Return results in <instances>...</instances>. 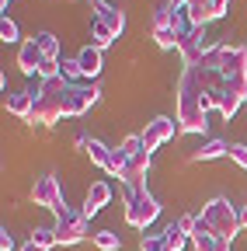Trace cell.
<instances>
[{
    "mask_svg": "<svg viewBox=\"0 0 247 251\" xmlns=\"http://www.w3.org/2000/svg\"><path fill=\"white\" fill-rule=\"evenodd\" d=\"M223 84H226V74L223 70H212V67H184L181 80H178V91L181 94H192V98H199L209 108H220V94H223Z\"/></svg>",
    "mask_w": 247,
    "mask_h": 251,
    "instance_id": "1",
    "label": "cell"
},
{
    "mask_svg": "<svg viewBox=\"0 0 247 251\" xmlns=\"http://www.w3.org/2000/svg\"><path fill=\"white\" fill-rule=\"evenodd\" d=\"M70 87L63 77L56 80H42V87L35 91V108H32V122H42V126H52L67 115V101H70Z\"/></svg>",
    "mask_w": 247,
    "mask_h": 251,
    "instance_id": "2",
    "label": "cell"
},
{
    "mask_svg": "<svg viewBox=\"0 0 247 251\" xmlns=\"http://www.w3.org/2000/svg\"><path fill=\"white\" fill-rule=\"evenodd\" d=\"M199 220L216 234V237H226V241H233L237 237V230L244 227L240 224V209L230 202V199H212L209 206H202V213H199Z\"/></svg>",
    "mask_w": 247,
    "mask_h": 251,
    "instance_id": "3",
    "label": "cell"
},
{
    "mask_svg": "<svg viewBox=\"0 0 247 251\" xmlns=\"http://www.w3.org/2000/svg\"><path fill=\"white\" fill-rule=\"evenodd\" d=\"M157 216H160V202L153 199L146 188H136V192H129V196H126V224H133V227L146 230Z\"/></svg>",
    "mask_w": 247,
    "mask_h": 251,
    "instance_id": "4",
    "label": "cell"
},
{
    "mask_svg": "<svg viewBox=\"0 0 247 251\" xmlns=\"http://www.w3.org/2000/svg\"><path fill=\"white\" fill-rule=\"evenodd\" d=\"M52 230H56L59 244H80L87 237V216L77 213V209H70V206H63L56 213V227Z\"/></svg>",
    "mask_w": 247,
    "mask_h": 251,
    "instance_id": "5",
    "label": "cell"
},
{
    "mask_svg": "<svg viewBox=\"0 0 247 251\" xmlns=\"http://www.w3.org/2000/svg\"><path fill=\"white\" fill-rule=\"evenodd\" d=\"M205 105L199 101V98H192V94H181L178 91V129H184V133H202L205 129Z\"/></svg>",
    "mask_w": 247,
    "mask_h": 251,
    "instance_id": "6",
    "label": "cell"
},
{
    "mask_svg": "<svg viewBox=\"0 0 247 251\" xmlns=\"http://www.w3.org/2000/svg\"><path fill=\"white\" fill-rule=\"evenodd\" d=\"M32 199H35V206H45V209H52V213H59V209L67 206V202H63V185H59L56 175L35 178V185H32Z\"/></svg>",
    "mask_w": 247,
    "mask_h": 251,
    "instance_id": "7",
    "label": "cell"
},
{
    "mask_svg": "<svg viewBox=\"0 0 247 251\" xmlns=\"http://www.w3.org/2000/svg\"><path fill=\"white\" fill-rule=\"evenodd\" d=\"M247 101V74H233V77H226V84H223V94H220V112L230 119V115H237V108Z\"/></svg>",
    "mask_w": 247,
    "mask_h": 251,
    "instance_id": "8",
    "label": "cell"
},
{
    "mask_svg": "<svg viewBox=\"0 0 247 251\" xmlns=\"http://www.w3.org/2000/svg\"><path fill=\"white\" fill-rule=\"evenodd\" d=\"M146 171H150V150H139V153H133L126 161V168H122V181H126L129 192L146 188Z\"/></svg>",
    "mask_w": 247,
    "mask_h": 251,
    "instance_id": "9",
    "label": "cell"
},
{
    "mask_svg": "<svg viewBox=\"0 0 247 251\" xmlns=\"http://www.w3.org/2000/svg\"><path fill=\"white\" fill-rule=\"evenodd\" d=\"M174 129H178V122H174V119H167V115L146 122V129L139 133V136H143V150H150V153H153L160 143H167V140L174 136Z\"/></svg>",
    "mask_w": 247,
    "mask_h": 251,
    "instance_id": "10",
    "label": "cell"
},
{
    "mask_svg": "<svg viewBox=\"0 0 247 251\" xmlns=\"http://www.w3.org/2000/svg\"><path fill=\"white\" fill-rule=\"evenodd\" d=\"M178 52H181V59H184V67H199L202 56L209 52V46H205V28H192L188 35L181 39Z\"/></svg>",
    "mask_w": 247,
    "mask_h": 251,
    "instance_id": "11",
    "label": "cell"
},
{
    "mask_svg": "<svg viewBox=\"0 0 247 251\" xmlns=\"http://www.w3.org/2000/svg\"><path fill=\"white\" fill-rule=\"evenodd\" d=\"M220 70L226 77L247 74V49L244 46H220Z\"/></svg>",
    "mask_w": 247,
    "mask_h": 251,
    "instance_id": "12",
    "label": "cell"
},
{
    "mask_svg": "<svg viewBox=\"0 0 247 251\" xmlns=\"http://www.w3.org/2000/svg\"><path fill=\"white\" fill-rule=\"evenodd\" d=\"M101 98V87H70V101H67V115H84L90 105Z\"/></svg>",
    "mask_w": 247,
    "mask_h": 251,
    "instance_id": "13",
    "label": "cell"
},
{
    "mask_svg": "<svg viewBox=\"0 0 247 251\" xmlns=\"http://www.w3.org/2000/svg\"><path fill=\"white\" fill-rule=\"evenodd\" d=\"M45 63V56H42V49H39V42L35 39H28V42H21V49H18V67H21V74H28V77H39V67Z\"/></svg>",
    "mask_w": 247,
    "mask_h": 251,
    "instance_id": "14",
    "label": "cell"
},
{
    "mask_svg": "<svg viewBox=\"0 0 247 251\" xmlns=\"http://www.w3.org/2000/svg\"><path fill=\"white\" fill-rule=\"evenodd\" d=\"M192 244H195V251H230V241L226 237H216L202 220H199L195 230H192Z\"/></svg>",
    "mask_w": 247,
    "mask_h": 251,
    "instance_id": "15",
    "label": "cell"
},
{
    "mask_svg": "<svg viewBox=\"0 0 247 251\" xmlns=\"http://www.w3.org/2000/svg\"><path fill=\"white\" fill-rule=\"evenodd\" d=\"M94 21H101L105 28H112L115 39L126 31V14H122L118 7H112V4H105V0H98V4H94Z\"/></svg>",
    "mask_w": 247,
    "mask_h": 251,
    "instance_id": "16",
    "label": "cell"
},
{
    "mask_svg": "<svg viewBox=\"0 0 247 251\" xmlns=\"http://www.w3.org/2000/svg\"><path fill=\"white\" fill-rule=\"evenodd\" d=\"M112 202V188H108V181H94V185H90L87 188V199H84V216L90 220V216H94V213H101V206H108Z\"/></svg>",
    "mask_w": 247,
    "mask_h": 251,
    "instance_id": "17",
    "label": "cell"
},
{
    "mask_svg": "<svg viewBox=\"0 0 247 251\" xmlns=\"http://www.w3.org/2000/svg\"><path fill=\"white\" fill-rule=\"evenodd\" d=\"M32 108H35V91H14V94H7V112L11 115L32 122Z\"/></svg>",
    "mask_w": 247,
    "mask_h": 251,
    "instance_id": "18",
    "label": "cell"
},
{
    "mask_svg": "<svg viewBox=\"0 0 247 251\" xmlns=\"http://www.w3.org/2000/svg\"><path fill=\"white\" fill-rule=\"evenodd\" d=\"M188 18H192V25H195V28H205L209 21L220 18V11H216L212 0H192V4H188Z\"/></svg>",
    "mask_w": 247,
    "mask_h": 251,
    "instance_id": "19",
    "label": "cell"
},
{
    "mask_svg": "<svg viewBox=\"0 0 247 251\" xmlns=\"http://www.w3.org/2000/svg\"><path fill=\"white\" fill-rule=\"evenodd\" d=\"M77 63H80V74H84V77H98V74H101V49L84 46L80 56H77Z\"/></svg>",
    "mask_w": 247,
    "mask_h": 251,
    "instance_id": "20",
    "label": "cell"
},
{
    "mask_svg": "<svg viewBox=\"0 0 247 251\" xmlns=\"http://www.w3.org/2000/svg\"><path fill=\"white\" fill-rule=\"evenodd\" d=\"M164 241L171 244V251H181L184 244H188V241H192V230H188V227H184V224H181V220H174V224H171V227L164 230Z\"/></svg>",
    "mask_w": 247,
    "mask_h": 251,
    "instance_id": "21",
    "label": "cell"
},
{
    "mask_svg": "<svg viewBox=\"0 0 247 251\" xmlns=\"http://www.w3.org/2000/svg\"><path fill=\"white\" fill-rule=\"evenodd\" d=\"M223 153H230V143H223V140H209V143H202V147L192 153V161H212V157H223Z\"/></svg>",
    "mask_w": 247,
    "mask_h": 251,
    "instance_id": "22",
    "label": "cell"
},
{
    "mask_svg": "<svg viewBox=\"0 0 247 251\" xmlns=\"http://www.w3.org/2000/svg\"><path fill=\"white\" fill-rule=\"evenodd\" d=\"M87 153H90V161H94L98 168H105L108 171V164H112V150L101 143V140H87V147H84Z\"/></svg>",
    "mask_w": 247,
    "mask_h": 251,
    "instance_id": "23",
    "label": "cell"
},
{
    "mask_svg": "<svg viewBox=\"0 0 247 251\" xmlns=\"http://www.w3.org/2000/svg\"><path fill=\"white\" fill-rule=\"evenodd\" d=\"M112 42H115L112 28H105L101 21H90V46H94V49H108Z\"/></svg>",
    "mask_w": 247,
    "mask_h": 251,
    "instance_id": "24",
    "label": "cell"
},
{
    "mask_svg": "<svg viewBox=\"0 0 247 251\" xmlns=\"http://www.w3.org/2000/svg\"><path fill=\"white\" fill-rule=\"evenodd\" d=\"M35 42H39V49H42V56H45V59H59V42H56L52 31H39Z\"/></svg>",
    "mask_w": 247,
    "mask_h": 251,
    "instance_id": "25",
    "label": "cell"
},
{
    "mask_svg": "<svg viewBox=\"0 0 247 251\" xmlns=\"http://www.w3.org/2000/svg\"><path fill=\"white\" fill-rule=\"evenodd\" d=\"M59 77H63L67 84H77L84 74H80V63L77 59H59Z\"/></svg>",
    "mask_w": 247,
    "mask_h": 251,
    "instance_id": "26",
    "label": "cell"
},
{
    "mask_svg": "<svg viewBox=\"0 0 247 251\" xmlns=\"http://www.w3.org/2000/svg\"><path fill=\"white\" fill-rule=\"evenodd\" d=\"M94 248H98V251H118V248H122V241H118V234L101 230V234H94Z\"/></svg>",
    "mask_w": 247,
    "mask_h": 251,
    "instance_id": "27",
    "label": "cell"
},
{
    "mask_svg": "<svg viewBox=\"0 0 247 251\" xmlns=\"http://www.w3.org/2000/svg\"><path fill=\"white\" fill-rule=\"evenodd\" d=\"M32 241H35V244H39V248H45V251H49V248H56V244H59V237H56V230H52V227H39V230H35V234H32Z\"/></svg>",
    "mask_w": 247,
    "mask_h": 251,
    "instance_id": "28",
    "label": "cell"
},
{
    "mask_svg": "<svg viewBox=\"0 0 247 251\" xmlns=\"http://www.w3.org/2000/svg\"><path fill=\"white\" fill-rule=\"evenodd\" d=\"M139 251H171V244L164 241V234H150L139 241Z\"/></svg>",
    "mask_w": 247,
    "mask_h": 251,
    "instance_id": "29",
    "label": "cell"
},
{
    "mask_svg": "<svg viewBox=\"0 0 247 251\" xmlns=\"http://www.w3.org/2000/svg\"><path fill=\"white\" fill-rule=\"evenodd\" d=\"M0 39H4V42H18L21 39V31H18V25L4 14V18H0Z\"/></svg>",
    "mask_w": 247,
    "mask_h": 251,
    "instance_id": "30",
    "label": "cell"
},
{
    "mask_svg": "<svg viewBox=\"0 0 247 251\" xmlns=\"http://www.w3.org/2000/svg\"><path fill=\"white\" fill-rule=\"evenodd\" d=\"M226 157H230L233 164H240V168L247 171V147H244V143H230V153H226Z\"/></svg>",
    "mask_w": 247,
    "mask_h": 251,
    "instance_id": "31",
    "label": "cell"
},
{
    "mask_svg": "<svg viewBox=\"0 0 247 251\" xmlns=\"http://www.w3.org/2000/svg\"><path fill=\"white\" fill-rule=\"evenodd\" d=\"M118 150L126 153V157L139 153V150H143V136H126V140H122V147H118Z\"/></svg>",
    "mask_w": 247,
    "mask_h": 251,
    "instance_id": "32",
    "label": "cell"
},
{
    "mask_svg": "<svg viewBox=\"0 0 247 251\" xmlns=\"http://www.w3.org/2000/svg\"><path fill=\"white\" fill-rule=\"evenodd\" d=\"M0 251H14V237H11V230H7V227L0 230Z\"/></svg>",
    "mask_w": 247,
    "mask_h": 251,
    "instance_id": "33",
    "label": "cell"
},
{
    "mask_svg": "<svg viewBox=\"0 0 247 251\" xmlns=\"http://www.w3.org/2000/svg\"><path fill=\"white\" fill-rule=\"evenodd\" d=\"M212 4H216V11H220V14H223V11L230 7V0H212Z\"/></svg>",
    "mask_w": 247,
    "mask_h": 251,
    "instance_id": "34",
    "label": "cell"
},
{
    "mask_svg": "<svg viewBox=\"0 0 247 251\" xmlns=\"http://www.w3.org/2000/svg\"><path fill=\"white\" fill-rule=\"evenodd\" d=\"M21 251H45V248H39V244H35V241H28V244H24V248H21Z\"/></svg>",
    "mask_w": 247,
    "mask_h": 251,
    "instance_id": "35",
    "label": "cell"
},
{
    "mask_svg": "<svg viewBox=\"0 0 247 251\" xmlns=\"http://www.w3.org/2000/svg\"><path fill=\"white\" fill-rule=\"evenodd\" d=\"M240 224L247 227V206H240Z\"/></svg>",
    "mask_w": 247,
    "mask_h": 251,
    "instance_id": "36",
    "label": "cell"
},
{
    "mask_svg": "<svg viewBox=\"0 0 247 251\" xmlns=\"http://www.w3.org/2000/svg\"><path fill=\"white\" fill-rule=\"evenodd\" d=\"M171 4H174V7H188V4H192V0H171Z\"/></svg>",
    "mask_w": 247,
    "mask_h": 251,
    "instance_id": "37",
    "label": "cell"
},
{
    "mask_svg": "<svg viewBox=\"0 0 247 251\" xmlns=\"http://www.w3.org/2000/svg\"><path fill=\"white\" fill-rule=\"evenodd\" d=\"M0 4H4V11H7V0H0Z\"/></svg>",
    "mask_w": 247,
    "mask_h": 251,
    "instance_id": "38",
    "label": "cell"
},
{
    "mask_svg": "<svg viewBox=\"0 0 247 251\" xmlns=\"http://www.w3.org/2000/svg\"><path fill=\"white\" fill-rule=\"evenodd\" d=\"M94 4H98V0H94Z\"/></svg>",
    "mask_w": 247,
    "mask_h": 251,
    "instance_id": "39",
    "label": "cell"
}]
</instances>
